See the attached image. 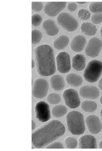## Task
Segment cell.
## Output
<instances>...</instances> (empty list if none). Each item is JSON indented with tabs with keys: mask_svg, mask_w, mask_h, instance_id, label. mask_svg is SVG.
I'll return each instance as SVG.
<instances>
[{
	"mask_svg": "<svg viewBox=\"0 0 102 151\" xmlns=\"http://www.w3.org/2000/svg\"><path fill=\"white\" fill-rule=\"evenodd\" d=\"M65 132L62 122L53 120L32 134V142L35 147L42 148L63 136Z\"/></svg>",
	"mask_w": 102,
	"mask_h": 151,
	"instance_id": "6da1fadb",
	"label": "cell"
},
{
	"mask_svg": "<svg viewBox=\"0 0 102 151\" xmlns=\"http://www.w3.org/2000/svg\"><path fill=\"white\" fill-rule=\"evenodd\" d=\"M34 55L37 70L39 75L48 76L55 73L54 53L52 47L45 45L39 46L35 50Z\"/></svg>",
	"mask_w": 102,
	"mask_h": 151,
	"instance_id": "7a4b0ae2",
	"label": "cell"
},
{
	"mask_svg": "<svg viewBox=\"0 0 102 151\" xmlns=\"http://www.w3.org/2000/svg\"><path fill=\"white\" fill-rule=\"evenodd\" d=\"M68 131L73 135H79L85 131L84 116L79 112L74 111L68 113L67 116Z\"/></svg>",
	"mask_w": 102,
	"mask_h": 151,
	"instance_id": "3957f363",
	"label": "cell"
},
{
	"mask_svg": "<svg viewBox=\"0 0 102 151\" xmlns=\"http://www.w3.org/2000/svg\"><path fill=\"white\" fill-rule=\"evenodd\" d=\"M102 73V62L97 60L89 62L84 72V76L90 83L97 81Z\"/></svg>",
	"mask_w": 102,
	"mask_h": 151,
	"instance_id": "277c9868",
	"label": "cell"
},
{
	"mask_svg": "<svg viewBox=\"0 0 102 151\" xmlns=\"http://www.w3.org/2000/svg\"><path fill=\"white\" fill-rule=\"evenodd\" d=\"M58 24L66 31L71 32L77 29L78 26L77 20L69 13H60L57 18Z\"/></svg>",
	"mask_w": 102,
	"mask_h": 151,
	"instance_id": "5b68a950",
	"label": "cell"
},
{
	"mask_svg": "<svg viewBox=\"0 0 102 151\" xmlns=\"http://www.w3.org/2000/svg\"><path fill=\"white\" fill-rule=\"evenodd\" d=\"M49 88V83L46 80L39 78L34 83L32 89V95L37 99H43L47 95Z\"/></svg>",
	"mask_w": 102,
	"mask_h": 151,
	"instance_id": "8992f818",
	"label": "cell"
},
{
	"mask_svg": "<svg viewBox=\"0 0 102 151\" xmlns=\"http://www.w3.org/2000/svg\"><path fill=\"white\" fill-rule=\"evenodd\" d=\"M35 112L36 117L40 122H45L51 118L50 106L45 101H40L36 104Z\"/></svg>",
	"mask_w": 102,
	"mask_h": 151,
	"instance_id": "52a82bcc",
	"label": "cell"
},
{
	"mask_svg": "<svg viewBox=\"0 0 102 151\" xmlns=\"http://www.w3.org/2000/svg\"><path fill=\"white\" fill-rule=\"evenodd\" d=\"M56 62L57 70L61 73H66L71 69L70 57L67 52H62L57 55Z\"/></svg>",
	"mask_w": 102,
	"mask_h": 151,
	"instance_id": "ba28073f",
	"label": "cell"
},
{
	"mask_svg": "<svg viewBox=\"0 0 102 151\" xmlns=\"http://www.w3.org/2000/svg\"><path fill=\"white\" fill-rule=\"evenodd\" d=\"M63 97L66 105L70 108L75 109L79 106L80 101L77 92L72 89L65 90Z\"/></svg>",
	"mask_w": 102,
	"mask_h": 151,
	"instance_id": "9c48e42d",
	"label": "cell"
},
{
	"mask_svg": "<svg viewBox=\"0 0 102 151\" xmlns=\"http://www.w3.org/2000/svg\"><path fill=\"white\" fill-rule=\"evenodd\" d=\"M102 47V42L97 37H93L88 42L85 49L88 56L95 58L98 56Z\"/></svg>",
	"mask_w": 102,
	"mask_h": 151,
	"instance_id": "30bf717a",
	"label": "cell"
},
{
	"mask_svg": "<svg viewBox=\"0 0 102 151\" xmlns=\"http://www.w3.org/2000/svg\"><path fill=\"white\" fill-rule=\"evenodd\" d=\"M66 5L65 2H49L45 5L44 10L48 16L55 17L63 10Z\"/></svg>",
	"mask_w": 102,
	"mask_h": 151,
	"instance_id": "8fae6325",
	"label": "cell"
},
{
	"mask_svg": "<svg viewBox=\"0 0 102 151\" xmlns=\"http://www.w3.org/2000/svg\"><path fill=\"white\" fill-rule=\"evenodd\" d=\"M86 123L91 133L96 134L101 131L102 124L99 118L96 116L92 115L88 116L86 120Z\"/></svg>",
	"mask_w": 102,
	"mask_h": 151,
	"instance_id": "7c38bea8",
	"label": "cell"
},
{
	"mask_svg": "<svg viewBox=\"0 0 102 151\" xmlns=\"http://www.w3.org/2000/svg\"><path fill=\"white\" fill-rule=\"evenodd\" d=\"M79 93L84 98L95 99L99 96L100 91L96 86L86 85L80 88Z\"/></svg>",
	"mask_w": 102,
	"mask_h": 151,
	"instance_id": "4fadbf2b",
	"label": "cell"
},
{
	"mask_svg": "<svg viewBox=\"0 0 102 151\" xmlns=\"http://www.w3.org/2000/svg\"><path fill=\"white\" fill-rule=\"evenodd\" d=\"M79 147L80 149H96V140L93 136L86 135L81 137L79 140Z\"/></svg>",
	"mask_w": 102,
	"mask_h": 151,
	"instance_id": "5bb4252c",
	"label": "cell"
},
{
	"mask_svg": "<svg viewBox=\"0 0 102 151\" xmlns=\"http://www.w3.org/2000/svg\"><path fill=\"white\" fill-rule=\"evenodd\" d=\"M87 44L85 37L78 35L74 38L71 44V49L74 51L79 52L84 50Z\"/></svg>",
	"mask_w": 102,
	"mask_h": 151,
	"instance_id": "9a60e30c",
	"label": "cell"
},
{
	"mask_svg": "<svg viewBox=\"0 0 102 151\" xmlns=\"http://www.w3.org/2000/svg\"><path fill=\"white\" fill-rule=\"evenodd\" d=\"M42 28L45 31L46 34L51 36L56 35L59 31V29L55 21L51 19L45 21L43 23Z\"/></svg>",
	"mask_w": 102,
	"mask_h": 151,
	"instance_id": "2e32d148",
	"label": "cell"
},
{
	"mask_svg": "<svg viewBox=\"0 0 102 151\" xmlns=\"http://www.w3.org/2000/svg\"><path fill=\"white\" fill-rule=\"evenodd\" d=\"M86 59L82 54H78L75 55L72 59L73 68L77 71L84 70L86 66Z\"/></svg>",
	"mask_w": 102,
	"mask_h": 151,
	"instance_id": "e0dca14e",
	"label": "cell"
},
{
	"mask_svg": "<svg viewBox=\"0 0 102 151\" xmlns=\"http://www.w3.org/2000/svg\"><path fill=\"white\" fill-rule=\"evenodd\" d=\"M50 83L52 88L56 91L62 90L65 87L64 80L62 77L59 75L52 76L50 79Z\"/></svg>",
	"mask_w": 102,
	"mask_h": 151,
	"instance_id": "ac0fdd59",
	"label": "cell"
},
{
	"mask_svg": "<svg viewBox=\"0 0 102 151\" xmlns=\"http://www.w3.org/2000/svg\"><path fill=\"white\" fill-rule=\"evenodd\" d=\"M69 39L65 35H62L58 37L54 41V46L58 50L64 49L69 45Z\"/></svg>",
	"mask_w": 102,
	"mask_h": 151,
	"instance_id": "d6986e66",
	"label": "cell"
},
{
	"mask_svg": "<svg viewBox=\"0 0 102 151\" xmlns=\"http://www.w3.org/2000/svg\"><path fill=\"white\" fill-rule=\"evenodd\" d=\"M80 29L84 35L88 36H92L96 35L97 29L96 26L90 22H84L81 25Z\"/></svg>",
	"mask_w": 102,
	"mask_h": 151,
	"instance_id": "ffe728a7",
	"label": "cell"
},
{
	"mask_svg": "<svg viewBox=\"0 0 102 151\" xmlns=\"http://www.w3.org/2000/svg\"><path fill=\"white\" fill-rule=\"evenodd\" d=\"M68 83L70 85L74 87H78L82 84L83 79L79 75L75 73L68 75L66 78Z\"/></svg>",
	"mask_w": 102,
	"mask_h": 151,
	"instance_id": "44dd1931",
	"label": "cell"
},
{
	"mask_svg": "<svg viewBox=\"0 0 102 151\" xmlns=\"http://www.w3.org/2000/svg\"><path fill=\"white\" fill-rule=\"evenodd\" d=\"M97 107L96 103L93 101H85L81 104V109L86 112H93L96 110Z\"/></svg>",
	"mask_w": 102,
	"mask_h": 151,
	"instance_id": "7402d4cb",
	"label": "cell"
},
{
	"mask_svg": "<svg viewBox=\"0 0 102 151\" xmlns=\"http://www.w3.org/2000/svg\"><path fill=\"white\" fill-rule=\"evenodd\" d=\"M68 110L64 105H58L53 107L52 110V114L54 117L60 118L65 116L67 113Z\"/></svg>",
	"mask_w": 102,
	"mask_h": 151,
	"instance_id": "603a6c76",
	"label": "cell"
},
{
	"mask_svg": "<svg viewBox=\"0 0 102 151\" xmlns=\"http://www.w3.org/2000/svg\"><path fill=\"white\" fill-rule=\"evenodd\" d=\"M90 11L93 13H102V2H93L89 5Z\"/></svg>",
	"mask_w": 102,
	"mask_h": 151,
	"instance_id": "cb8c5ba5",
	"label": "cell"
},
{
	"mask_svg": "<svg viewBox=\"0 0 102 151\" xmlns=\"http://www.w3.org/2000/svg\"><path fill=\"white\" fill-rule=\"evenodd\" d=\"M42 37V34L40 31L36 29L32 31V44L36 45L39 43Z\"/></svg>",
	"mask_w": 102,
	"mask_h": 151,
	"instance_id": "d4e9b609",
	"label": "cell"
},
{
	"mask_svg": "<svg viewBox=\"0 0 102 151\" xmlns=\"http://www.w3.org/2000/svg\"><path fill=\"white\" fill-rule=\"evenodd\" d=\"M47 101L52 104H57L61 101V98L59 94L56 93H51L48 96Z\"/></svg>",
	"mask_w": 102,
	"mask_h": 151,
	"instance_id": "484cf974",
	"label": "cell"
},
{
	"mask_svg": "<svg viewBox=\"0 0 102 151\" xmlns=\"http://www.w3.org/2000/svg\"><path fill=\"white\" fill-rule=\"evenodd\" d=\"M65 143L67 147L69 149H75L78 145L77 140L72 137L67 138L65 139Z\"/></svg>",
	"mask_w": 102,
	"mask_h": 151,
	"instance_id": "4316f807",
	"label": "cell"
},
{
	"mask_svg": "<svg viewBox=\"0 0 102 151\" xmlns=\"http://www.w3.org/2000/svg\"><path fill=\"white\" fill-rule=\"evenodd\" d=\"M91 15V13L88 10L81 9L80 10L78 13V16L80 19L85 20L89 19Z\"/></svg>",
	"mask_w": 102,
	"mask_h": 151,
	"instance_id": "83f0119b",
	"label": "cell"
},
{
	"mask_svg": "<svg viewBox=\"0 0 102 151\" xmlns=\"http://www.w3.org/2000/svg\"><path fill=\"white\" fill-rule=\"evenodd\" d=\"M42 18L40 15L34 14L32 17V25L36 27H38L42 23Z\"/></svg>",
	"mask_w": 102,
	"mask_h": 151,
	"instance_id": "f1b7e54d",
	"label": "cell"
},
{
	"mask_svg": "<svg viewBox=\"0 0 102 151\" xmlns=\"http://www.w3.org/2000/svg\"><path fill=\"white\" fill-rule=\"evenodd\" d=\"M91 20L92 22L95 24H98L102 22V14L101 13H95L91 17Z\"/></svg>",
	"mask_w": 102,
	"mask_h": 151,
	"instance_id": "f546056e",
	"label": "cell"
},
{
	"mask_svg": "<svg viewBox=\"0 0 102 151\" xmlns=\"http://www.w3.org/2000/svg\"><path fill=\"white\" fill-rule=\"evenodd\" d=\"M43 5L41 2H32V10L36 12H40L43 9Z\"/></svg>",
	"mask_w": 102,
	"mask_h": 151,
	"instance_id": "4dcf8cb0",
	"label": "cell"
},
{
	"mask_svg": "<svg viewBox=\"0 0 102 151\" xmlns=\"http://www.w3.org/2000/svg\"><path fill=\"white\" fill-rule=\"evenodd\" d=\"M47 149H63L64 147L62 143L55 142L51 144L47 147Z\"/></svg>",
	"mask_w": 102,
	"mask_h": 151,
	"instance_id": "1f68e13d",
	"label": "cell"
},
{
	"mask_svg": "<svg viewBox=\"0 0 102 151\" xmlns=\"http://www.w3.org/2000/svg\"><path fill=\"white\" fill-rule=\"evenodd\" d=\"M77 8V5L74 3H70L68 6V9L71 12L75 11Z\"/></svg>",
	"mask_w": 102,
	"mask_h": 151,
	"instance_id": "d6a6232c",
	"label": "cell"
},
{
	"mask_svg": "<svg viewBox=\"0 0 102 151\" xmlns=\"http://www.w3.org/2000/svg\"><path fill=\"white\" fill-rule=\"evenodd\" d=\"M98 87L100 89L102 90V78L99 80L98 82Z\"/></svg>",
	"mask_w": 102,
	"mask_h": 151,
	"instance_id": "836d02e7",
	"label": "cell"
},
{
	"mask_svg": "<svg viewBox=\"0 0 102 151\" xmlns=\"http://www.w3.org/2000/svg\"><path fill=\"white\" fill-rule=\"evenodd\" d=\"M36 127L35 123L34 121L32 120V131H34Z\"/></svg>",
	"mask_w": 102,
	"mask_h": 151,
	"instance_id": "e575fe53",
	"label": "cell"
},
{
	"mask_svg": "<svg viewBox=\"0 0 102 151\" xmlns=\"http://www.w3.org/2000/svg\"><path fill=\"white\" fill-rule=\"evenodd\" d=\"M35 66V63L34 61V60L32 59V68H33Z\"/></svg>",
	"mask_w": 102,
	"mask_h": 151,
	"instance_id": "d590c367",
	"label": "cell"
},
{
	"mask_svg": "<svg viewBox=\"0 0 102 151\" xmlns=\"http://www.w3.org/2000/svg\"><path fill=\"white\" fill-rule=\"evenodd\" d=\"M99 148L101 149H102V141H101L99 144Z\"/></svg>",
	"mask_w": 102,
	"mask_h": 151,
	"instance_id": "8d00e7d4",
	"label": "cell"
},
{
	"mask_svg": "<svg viewBox=\"0 0 102 151\" xmlns=\"http://www.w3.org/2000/svg\"><path fill=\"white\" fill-rule=\"evenodd\" d=\"M86 2H77V3L80 4H85Z\"/></svg>",
	"mask_w": 102,
	"mask_h": 151,
	"instance_id": "74e56055",
	"label": "cell"
},
{
	"mask_svg": "<svg viewBox=\"0 0 102 151\" xmlns=\"http://www.w3.org/2000/svg\"><path fill=\"white\" fill-rule=\"evenodd\" d=\"M100 33L101 36L102 37V26L100 29Z\"/></svg>",
	"mask_w": 102,
	"mask_h": 151,
	"instance_id": "f35d334b",
	"label": "cell"
},
{
	"mask_svg": "<svg viewBox=\"0 0 102 151\" xmlns=\"http://www.w3.org/2000/svg\"><path fill=\"white\" fill-rule=\"evenodd\" d=\"M100 102L102 104V96L101 97V99H100Z\"/></svg>",
	"mask_w": 102,
	"mask_h": 151,
	"instance_id": "ab89813d",
	"label": "cell"
},
{
	"mask_svg": "<svg viewBox=\"0 0 102 151\" xmlns=\"http://www.w3.org/2000/svg\"><path fill=\"white\" fill-rule=\"evenodd\" d=\"M100 115L102 117V109L101 111Z\"/></svg>",
	"mask_w": 102,
	"mask_h": 151,
	"instance_id": "60d3db41",
	"label": "cell"
},
{
	"mask_svg": "<svg viewBox=\"0 0 102 151\" xmlns=\"http://www.w3.org/2000/svg\"></svg>",
	"mask_w": 102,
	"mask_h": 151,
	"instance_id": "b9f144b4",
	"label": "cell"
}]
</instances>
